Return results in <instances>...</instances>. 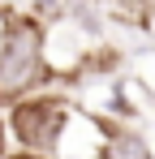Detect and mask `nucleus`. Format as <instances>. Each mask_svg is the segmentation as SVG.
<instances>
[{"label": "nucleus", "mask_w": 155, "mask_h": 159, "mask_svg": "<svg viewBox=\"0 0 155 159\" xmlns=\"http://www.w3.org/2000/svg\"><path fill=\"white\" fill-rule=\"evenodd\" d=\"M52 78L48 56H43V22L17 13L4 17L0 30V107L17 103L26 95H39V86Z\"/></svg>", "instance_id": "f257e3e1"}, {"label": "nucleus", "mask_w": 155, "mask_h": 159, "mask_svg": "<svg viewBox=\"0 0 155 159\" xmlns=\"http://www.w3.org/2000/svg\"><path fill=\"white\" fill-rule=\"evenodd\" d=\"M69 125V103L60 95H26L9 112V129L17 138V146L30 155H48L60 146V133Z\"/></svg>", "instance_id": "f03ea898"}, {"label": "nucleus", "mask_w": 155, "mask_h": 159, "mask_svg": "<svg viewBox=\"0 0 155 159\" xmlns=\"http://www.w3.org/2000/svg\"><path fill=\"white\" fill-rule=\"evenodd\" d=\"M4 159H48V155H30V151H13V155H4Z\"/></svg>", "instance_id": "7ed1b4c3"}]
</instances>
